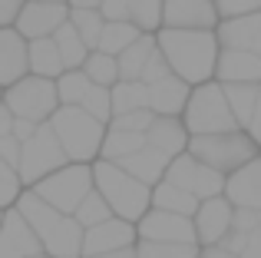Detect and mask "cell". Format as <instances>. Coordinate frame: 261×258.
Here are the masks:
<instances>
[{"mask_svg": "<svg viewBox=\"0 0 261 258\" xmlns=\"http://www.w3.org/2000/svg\"><path fill=\"white\" fill-rule=\"evenodd\" d=\"M189 152L198 156L202 162L222 169V172H235L245 162L258 156V142L251 133L242 129H225V133H202L189 139Z\"/></svg>", "mask_w": 261, "mask_h": 258, "instance_id": "277c9868", "label": "cell"}, {"mask_svg": "<svg viewBox=\"0 0 261 258\" xmlns=\"http://www.w3.org/2000/svg\"><path fill=\"white\" fill-rule=\"evenodd\" d=\"M30 70L40 73V76H50V80H60L66 73L63 53H60V43L53 37L30 40Z\"/></svg>", "mask_w": 261, "mask_h": 258, "instance_id": "d4e9b609", "label": "cell"}, {"mask_svg": "<svg viewBox=\"0 0 261 258\" xmlns=\"http://www.w3.org/2000/svg\"><path fill=\"white\" fill-rule=\"evenodd\" d=\"M46 252L40 232L23 219L20 209H10L4 219V239H0V258H30Z\"/></svg>", "mask_w": 261, "mask_h": 258, "instance_id": "4fadbf2b", "label": "cell"}, {"mask_svg": "<svg viewBox=\"0 0 261 258\" xmlns=\"http://www.w3.org/2000/svg\"><path fill=\"white\" fill-rule=\"evenodd\" d=\"M198 258H202V255H198Z\"/></svg>", "mask_w": 261, "mask_h": 258, "instance_id": "6f0895ef", "label": "cell"}, {"mask_svg": "<svg viewBox=\"0 0 261 258\" xmlns=\"http://www.w3.org/2000/svg\"><path fill=\"white\" fill-rule=\"evenodd\" d=\"M66 162H70V152L63 149L57 129H53V123L46 119V123H40V129L23 142V156H20L17 169H20V175H23V186L27 182L37 186V182L46 179L50 172L63 169Z\"/></svg>", "mask_w": 261, "mask_h": 258, "instance_id": "52a82bcc", "label": "cell"}, {"mask_svg": "<svg viewBox=\"0 0 261 258\" xmlns=\"http://www.w3.org/2000/svg\"><path fill=\"white\" fill-rule=\"evenodd\" d=\"M70 20L76 23V30L83 33V40H86V43L96 50V46H99L102 30H106V13H102V10H96V7H73Z\"/></svg>", "mask_w": 261, "mask_h": 258, "instance_id": "836d02e7", "label": "cell"}, {"mask_svg": "<svg viewBox=\"0 0 261 258\" xmlns=\"http://www.w3.org/2000/svg\"><path fill=\"white\" fill-rule=\"evenodd\" d=\"M30 258H46V255H43V252H40V255H30Z\"/></svg>", "mask_w": 261, "mask_h": 258, "instance_id": "11a10c76", "label": "cell"}, {"mask_svg": "<svg viewBox=\"0 0 261 258\" xmlns=\"http://www.w3.org/2000/svg\"><path fill=\"white\" fill-rule=\"evenodd\" d=\"M139 37H142V30L133 20H106V30H102L96 50H106V53H113V57H119V53L129 50Z\"/></svg>", "mask_w": 261, "mask_h": 258, "instance_id": "4dcf8cb0", "label": "cell"}, {"mask_svg": "<svg viewBox=\"0 0 261 258\" xmlns=\"http://www.w3.org/2000/svg\"><path fill=\"white\" fill-rule=\"evenodd\" d=\"M139 258H198L195 245H178V242H139Z\"/></svg>", "mask_w": 261, "mask_h": 258, "instance_id": "74e56055", "label": "cell"}, {"mask_svg": "<svg viewBox=\"0 0 261 258\" xmlns=\"http://www.w3.org/2000/svg\"><path fill=\"white\" fill-rule=\"evenodd\" d=\"M53 4H70V0H53Z\"/></svg>", "mask_w": 261, "mask_h": 258, "instance_id": "9f6ffc18", "label": "cell"}, {"mask_svg": "<svg viewBox=\"0 0 261 258\" xmlns=\"http://www.w3.org/2000/svg\"><path fill=\"white\" fill-rule=\"evenodd\" d=\"M70 13H73V7H66V4H53V0H27V7L20 10V17H17L13 27H17L27 40L53 37V33L70 20Z\"/></svg>", "mask_w": 261, "mask_h": 258, "instance_id": "7c38bea8", "label": "cell"}, {"mask_svg": "<svg viewBox=\"0 0 261 258\" xmlns=\"http://www.w3.org/2000/svg\"><path fill=\"white\" fill-rule=\"evenodd\" d=\"M83 258H139V252H133V245H129V248H119V252H102V255H83Z\"/></svg>", "mask_w": 261, "mask_h": 258, "instance_id": "f5cc1de1", "label": "cell"}, {"mask_svg": "<svg viewBox=\"0 0 261 258\" xmlns=\"http://www.w3.org/2000/svg\"><path fill=\"white\" fill-rule=\"evenodd\" d=\"M215 76L218 83H261V53L222 46Z\"/></svg>", "mask_w": 261, "mask_h": 258, "instance_id": "ac0fdd59", "label": "cell"}, {"mask_svg": "<svg viewBox=\"0 0 261 258\" xmlns=\"http://www.w3.org/2000/svg\"><path fill=\"white\" fill-rule=\"evenodd\" d=\"M152 205L155 209H169V212H182V215H192V219H195L202 199H198L195 192H189V189H182V186H175V182L162 179L159 186L152 189Z\"/></svg>", "mask_w": 261, "mask_h": 258, "instance_id": "484cf974", "label": "cell"}, {"mask_svg": "<svg viewBox=\"0 0 261 258\" xmlns=\"http://www.w3.org/2000/svg\"><path fill=\"white\" fill-rule=\"evenodd\" d=\"M255 228H261V209L235 205V228L231 232H255Z\"/></svg>", "mask_w": 261, "mask_h": 258, "instance_id": "ee69618b", "label": "cell"}, {"mask_svg": "<svg viewBox=\"0 0 261 258\" xmlns=\"http://www.w3.org/2000/svg\"><path fill=\"white\" fill-rule=\"evenodd\" d=\"M248 133L255 136V142L261 146V96H258V106H255V116H251V123H248Z\"/></svg>", "mask_w": 261, "mask_h": 258, "instance_id": "816d5d0a", "label": "cell"}, {"mask_svg": "<svg viewBox=\"0 0 261 258\" xmlns=\"http://www.w3.org/2000/svg\"><path fill=\"white\" fill-rule=\"evenodd\" d=\"M215 0H166V27H189V30H212L218 27Z\"/></svg>", "mask_w": 261, "mask_h": 258, "instance_id": "2e32d148", "label": "cell"}, {"mask_svg": "<svg viewBox=\"0 0 261 258\" xmlns=\"http://www.w3.org/2000/svg\"><path fill=\"white\" fill-rule=\"evenodd\" d=\"M60 86V99H63L66 106H83L86 93L93 90V80H89V73L80 66V70H66L63 76L57 80Z\"/></svg>", "mask_w": 261, "mask_h": 258, "instance_id": "e575fe53", "label": "cell"}, {"mask_svg": "<svg viewBox=\"0 0 261 258\" xmlns=\"http://www.w3.org/2000/svg\"><path fill=\"white\" fill-rule=\"evenodd\" d=\"M136 232L129 219H109L99 222V225L86 228V242H83V255H102V252H119V248H129L136 242Z\"/></svg>", "mask_w": 261, "mask_h": 258, "instance_id": "5bb4252c", "label": "cell"}, {"mask_svg": "<svg viewBox=\"0 0 261 258\" xmlns=\"http://www.w3.org/2000/svg\"><path fill=\"white\" fill-rule=\"evenodd\" d=\"M83 242H86V228L80 225V219L63 215V222L43 239V245L50 258H83Z\"/></svg>", "mask_w": 261, "mask_h": 258, "instance_id": "44dd1931", "label": "cell"}, {"mask_svg": "<svg viewBox=\"0 0 261 258\" xmlns=\"http://www.w3.org/2000/svg\"><path fill=\"white\" fill-rule=\"evenodd\" d=\"M73 215L80 219V225H83V228H89V225H99V222L113 219V205H109V199L99 192V189H93V192L80 202V209Z\"/></svg>", "mask_w": 261, "mask_h": 258, "instance_id": "d590c367", "label": "cell"}, {"mask_svg": "<svg viewBox=\"0 0 261 258\" xmlns=\"http://www.w3.org/2000/svg\"><path fill=\"white\" fill-rule=\"evenodd\" d=\"M70 7H96V10H99L102 0H70Z\"/></svg>", "mask_w": 261, "mask_h": 258, "instance_id": "db71d44e", "label": "cell"}, {"mask_svg": "<svg viewBox=\"0 0 261 258\" xmlns=\"http://www.w3.org/2000/svg\"><path fill=\"white\" fill-rule=\"evenodd\" d=\"M155 46H159V37L142 33L129 50H122L119 53V73H122V80H142V70H146L149 57L155 53Z\"/></svg>", "mask_w": 261, "mask_h": 258, "instance_id": "83f0119b", "label": "cell"}, {"mask_svg": "<svg viewBox=\"0 0 261 258\" xmlns=\"http://www.w3.org/2000/svg\"><path fill=\"white\" fill-rule=\"evenodd\" d=\"M159 46L172 63V73L189 83H208L222 53L218 30H189V27H162Z\"/></svg>", "mask_w": 261, "mask_h": 258, "instance_id": "6da1fadb", "label": "cell"}, {"mask_svg": "<svg viewBox=\"0 0 261 258\" xmlns=\"http://www.w3.org/2000/svg\"><path fill=\"white\" fill-rule=\"evenodd\" d=\"M4 103L10 106L17 116L33 119V123H46V119L60 110L63 99H60L57 80L33 73V76H23V80H17L13 86H7V99H4Z\"/></svg>", "mask_w": 261, "mask_h": 258, "instance_id": "ba28073f", "label": "cell"}, {"mask_svg": "<svg viewBox=\"0 0 261 258\" xmlns=\"http://www.w3.org/2000/svg\"><path fill=\"white\" fill-rule=\"evenodd\" d=\"M53 40L60 43V53H63L66 70H80V66L86 63V57L93 53V46L83 40V33L76 30V23H73V20H66V23L53 33Z\"/></svg>", "mask_w": 261, "mask_h": 258, "instance_id": "4316f807", "label": "cell"}, {"mask_svg": "<svg viewBox=\"0 0 261 258\" xmlns=\"http://www.w3.org/2000/svg\"><path fill=\"white\" fill-rule=\"evenodd\" d=\"M13 123H17V113L10 110V106L4 103V110H0V136H7V133H13Z\"/></svg>", "mask_w": 261, "mask_h": 258, "instance_id": "681fc988", "label": "cell"}, {"mask_svg": "<svg viewBox=\"0 0 261 258\" xmlns=\"http://www.w3.org/2000/svg\"><path fill=\"white\" fill-rule=\"evenodd\" d=\"M149 110V83L146 80H119L113 86V113H133Z\"/></svg>", "mask_w": 261, "mask_h": 258, "instance_id": "f1b7e54d", "label": "cell"}, {"mask_svg": "<svg viewBox=\"0 0 261 258\" xmlns=\"http://www.w3.org/2000/svg\"><path fill=\"white\" fill-rule=\"evenodd\" d=\"M218 40H222V46H231V50L261 53V10L225 17V23H218Z\"/></svg>", "mask_w": 261, "mask_h": 258, "instance_id": "d6986e66", "label": "cell"}, {"mask_svg": "<svg viewBox=\"0 0 261 258\" xmlns=\"http://www.w3.org/2000/svg\"><path fill=\"white\" fill-rule=\"evenodd\" d=\"M225 93H228V103L235 110L238 123L248 129L251 116H255V106L261 96V83H225Z\"/></svg>", "mask_w": 261, "mask_h": 258, "instance_id": "1f68e13d", "label": "cell"}, {"mask_svg": "<svg viewBox=\"0 0 261 258\" xmlns=\"http://www.w3.org/2000/svg\"><path fill=\"white\" fill-rule=\"evenodd\" d=\"M185 126H189L192 136L242 129L235 110H231V103H228L225 83H198V90L192 93L189 106H185Z\"/></svg>", "mask_w": 261, "mask_h": 258, "instance_id": "5b68a950", "label": "cell"}, {"mask_svg": "<svg viewBox=\"0 0 261 258\" xmlns=\"http://www.w3.org/2000/svg\"><path fill=\"white\" fill-rule=\"evenodd\" d=\"M83 70L89 73L93 83H102V86H116L122 80L119 57H113V53H106V50H93V53H89L86 63H83Z\"/></svg>", "mask_w": 261, "mask_h": 258, "instance_id": "d6a6232c", "label": "cell"}, {"mask_svg": "<svg viewBox=\"0 0 261 258\" xmlns=\"http://www.w3.org/2000/svg\"><path fill=\"white\" fill-rule=\"evenodd\" d=\"M99 10L106 13V20H129L133 17V0H102Z\"/></svg>", "mask_w": 261, "mask_h": 258, "instance_id": "7dc6e473", "label": "cell"}, {"mask_svg": "<svg viewBox=\"0 0 261 258\" xmlns=\"http://www.w3.org/2000/svg\"><path fill=\"white\" fill-rule=\"evenodd\" d=\"M185 123H178L175 116H155L152 119V126H149V133H146V139H149V146H155V149H162L166 156H182L185 149H189V136H185Z\"/></svg>", "mask_w": 261, "mask_h": 258, "instance_id": "603a6c76", "label": "cell"}, {"mask_svg": "<svg viewBox=\"0 0 261 258\" xmlns=\"http://www.w3.org/2000/svg\"><path fill=\"white\" fill-rule=\"evenodd\" d=\"M152 119H155V113H152V110H133V113H119V116L113 119V126H119V129H133V133H149Z\"/></svg>", "mask_w": 261, "mask_h": 258, "instance_id": "60d3db41", "label": "cell"}, {"mask_svg": "<svg viewBox=\"0 0 261 258\" xmlns=\"http://www.w3.org/2000/svg\"><path fill=\"white\" fill-rule=\"evenodd\" d=\"M235 205H248V209H261V156H255L251 162H245L242 169L228 175V186H225Z\"/></svg>", "mask_w": 261, "mask_h": 258, "instance_id": "ffe728a7", "label": "cell"}, {"mask_svg": "<svg viewBox=\"0 0 261 258\" xmlns=\"http://www.w3.org/2000/svg\"><path fill=\"white\" fill-rule=\"evenodd\" d=\"M139 235L149 242H178V245H198V228L192 215L152 209L139 219Z\"/></svg>", "mask_w": 261, "mask_h": 258, "instance_id": "30bf717a", "label": "cell"}, {"mask_svg": "<svg viewBox=\"0 0 261 258\" xmlns=\"http://www.w3.org/2000/svg\"><path fill=\"white\" fill-rule=\"evenodd\" d=\"M222 245H228L242 258H261V228H255V232H231Z\"/></svg>", "mask_w": 261, "mask_h": 258, "instance_id": "ab89813d", "label": "cell"}, {"mask_svg": "<svg viewBox=\"0 0 261 258\" xmlns=\"http://www.w3.org/2000/svg\"><path fill=\"white\" fill-rule=\"evenodd\" d=\"M17 209L23 212V219L40 232V239H46V235L63 222V215H66V212H60L57 205H50V202H46L43 195H37V192H23L17 199Z\"/></svg>", "mask_w": 261, "mask_h": 258, "instance_id": "cb8c5ba5", "label": "cell"}, {"mask_svg": "<svg viewBox=\"0 0 261 258\" xmlns=\"http://www.w3.org/2000/svg\"><path fill=\"white\" fill-rule=\"evenodd\" d=\"M119 166L129 169L136 179L149 182V186H159V179H166L169 166H172V156H166L162 149H155V146H149V142H146L139 152H133V156H126V159H119Z\"/></svg>", "mask_w": 261, "mask_h": 258, "instance_id": "7402d4cb", "label": "cell"}, {"mask_svg": "<svg viewBox=\"0 0 261 258\" xmlns=\"http://www.w3.org/2000/svg\"><path fill=\"white\" fill-rule=\"evenodd\" d=\"M169 182H175V186L189 189V192H195L198 199H212V195H222L225 186H228V179H225L222 169L208 166V162H202L198 156H192L189 149H185L182 156H175L172 166H169L166 172Z\"/></svg>", "mask_w": 261, "mask_h": 258, "instance_id": "9c48e42d", "label": "cell"}, {"mask_svg": "<svg viewBox=\"0 0 261 258\" xmlns=\"http://www.w3.org/2000/svg\"><path fill=\"white\" fill-rule=\"evenodd\" d=\"M53 129H57L63 149L70 152L73 162H89L102 152V119H96L86 106H60L50 116Z\"/></svg>", "mask_w": 261, "mask_h": 258, "instance_id": "3957f363", "label": "cell"}, {"mask_svg": "<svg viewBox=\"0 0 261 258\" xmlns=\"http://www.w3.org/2000/svg\"><path fill=\"white\" fill-rule=\"evenodd\" d=\"M0 152H4L7 166H20V156H23V139H17L13 133L0 136Z\"/></svg>", "mask_w": 261, "mask_h": 258, "instance_id": "bcb514c9", "label": "cell"}, {"mask_svg": "<svg viewBox=\"0 0 261 258\" xmlns=\"http://www.w3.org/2000/svg\"><path fill=\"white\" fill-rule=\"evenodd\" d=\"M169 73H172V63H169V57L162 53V46H155V53L149 57L146 70H142V80H146V83H155V80L169 76Z\"/></svg>", "mask_w": 261, "mask_h": 258, "instance_id": "b9f144b4", "label": "cell"}, {"mask_svg": "<svg viewBox=\"0 0 261 258\" xmlns=\"http://www.w3.org/2000/svg\"><path fill=\"white\" fill-rule=\"evenodd\" d=\"M93 189H96V172L86 162H73V166H63V169H57V172H50L46 179H40L37 186H33V192L43 195L60 212L73 215L80 209V202H83Z\"/></svg>", "mask_w": 261, "mask_h": 258, "instance_id": "8992f818", "label": "cell"}, {"mask_svg": "<svg viewBox=\"0 0 261 258\" xmlns=\"http://www.w3.org/2000/svg\"><path fill=\"white\" fill-rule=\"evenodd\" d=\"M202 258H242V255L231 252L228 245H208V248L202 252Z\"/></svg>", "mask_w": 261, "mask_h": 258, "instance_id": "f907efd6", "label": "cell"}, {"mask_svg": "<svg viewBox=\"0 0 261 258\" xmlns=\"http://www.w3.org/2000/svg\"><path fill=\"white\" fill-rule=\"evenodd\" d=\"M189 99V80H182L178 73H169V76L149 83V110L155 116H178V113H185Z\"/></svg>", "mask_w": 261, "mask_h": 258, "instance_id": "e0dca14e", "label": "cell"}, {"mask_svg": "<svg viewBox=\"0 0 261 258\" xmlns=\"http://www.w3.org/2000/svg\"><path fill=\"white\" fill-rule=\"evenodd\" d=\"M215 7L222 17H242V13L261 10V0H215Z\"/></svg>", "mask_w": 261, "mask_h": 258, "instance_id": "f6af8a7d", "label": "cell"}, {"mask_svg": "<svg viewBox=\"0 0 261 258\" xmlns=\"http://www.w3.org/2000/svg\"><path fill=\"white\" fill-rule=\"evenodd\" d=\"M30 70V43L17 27H4L0 33V80L4 86H13Z\"/></svg>", "mask_w": 261, "mask_h": 258, "instance_id": "9a60e30c", "label": "cell"}, {"mask_svg": "<svg viewBox=\"0 0 261 258\" xmlns=\"http://www.w3.org/2000/svg\"><path fill=\"white\" fill-rule=\"evenodd\" d=\"M83 106H86L89 113H93L96 119H102V123H106L109 116H116V113H113V86H102V83H93V90L86 93Z\"/></svg>", "mask_w": 261, "mask_h": 258, "instance_id": "f35d334b", "label": "cell"}, {"mask_svg": "<svg viewBox=\"0 0 261 258\" xmlns=\"http://www.w3.org/2000/svg\"><path fill=\"white\" fill-rule=\"evenodd\" d=\"M195 228H198V242L205 248L208 245H222L225 239L235 228V202L228 195H212V199H202L195 212Z\"/></svg>", "mask_w": 261, "mask_h": 258, "instance_id": "8fae6325", "label": "cell"}, {"mask_svg": "<svg viewBox=\"0 0 261 258\" xmlns=\"http://www.w3.org/2000/svg\"><path fill=\"white\" fill-rule=\"evenodd\" d=\"M133 20L142 33H152L159 23H166V0H133Z\"/></svg>", "mask_w": 261, "mask_h": 258, "instance_id": "8d00e7d4", "label": "cell"}, {"mask_svg": "<svg viewBox=\"0 0 261 258\" xmlns=\"http://www.w3.org/2000/svg\"><path fill=\"white\" fill-rule=\"evenodd\" d=\"M23 7H27V0H0V23H4V27H13Z\"/></svg>", "mask_w": 261, "mask_h": 258, "instance_id": "c3c4849f", "label": "cell"}, {"mask_svg": "<svg viewBox=\"0 0 261 258\" xmlns=\"http://www.w3.org/2000/svg\"><path fill=\"white\" fill-rule=\"evenodd\" d=\"M93 172H96V189L109 199V205H113V212L119 219L139 222L149 212V202H152L149 182L136 179L129 169H122L113 159H99L93 166Z\"/></svg>", "mask_w": 261, "mask_h": 258, "instance_id": "7a4b0ae2", "label": "cell"}, {"mask_svg": "<svg viewBox=\"0 0 261 258\" xmlns=\"http://www.w3.org/2000/svg\"><path fill=\"white\" fill-rule=\"evenodd\" d=\"M0 179H4V205H13V202L20 199V182H23V175H20L17 166H7V162H4Z\"/></svg>", "mask_w": 261, "mask_h": 258, "instance_id": "7bdbcfd3", "label": "cell"}, {"mask_svg": "<svg viewBox=\"0 0 261 258\" xmlns=\"http://www.w3.org/2000/svg\"><path fill=\"white\" fill-rule=\"evenodd\" d=\"M146 142H149V139H146V133H133V129H119V126H113V129L106 133V139H102V159L119 162V159H126V156L139 152Z\"/></svg>", "mask_w": 261, "mask_h": 258, "instance_id": "f546056e", "label": "cell"}]
</instances>
